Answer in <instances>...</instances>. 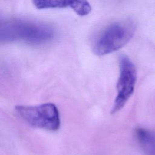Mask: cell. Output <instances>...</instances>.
I'll list each match as a JSON object with an SVG mask.
<instances>
[{
	"label": "cell",
	"mask_w": 155,
	"mask_h": 155,
	"mask_svg": "<svg viewBox=\"0 0 155 155\" xmlns=\"http://www.w3.org/2000/svg\"><path fill=\"white\" fill-rule=\"evenodd\" d=\"M137 80V70L132 61L126 55L119 58V76L116 85L117 96L111 114L120 111L132 96Z\"/></svg>",
	"instance_id": "4"
},
{
	"label": "cell",
	"mask_w": 155,
	"mask_h": 155,
	"mask_svg": "<svg viewBox=\"0 0 155 155\" xmlns=\"http://www.w3.org/2000/svg\"><path fill=\"white\" fill-rule=\"evenodd\" d=\"M15 110L25 122L33 127L50 131H55L59 128V111L53 103L35 106L17 105Z\"/></svg>",
	"instance_id": "3"
},
{
	"label": "cell",
	"mask_w": 155,
	"mask_h": 155,
	"mask_svg": "<svg viewBox=\"0 0 155 155\" xmlns=\"http://www.w3.org/2000/svg\"><path fill=\"white\" fill-rule=\"evenodd\" d=\"M38 9L70 8L81 16L88 15L91 7L88 0H31Z\"/></svg>",
	"instance_id": "5"
},
{
	"label": "cell",
	"mask_w": 155,
	"mask_h": 155,
	"mask_svg": "<svg viewBox=\"0 0 155 155\" xmlns=\"http://www.w3.org/2000/svg\"><path fill=\"white\" fill-rule=\"evenodd\" d=\"M54 35V30L51 26L39 22L19 18L1 20V42H21L41 44L51 41Z\"/></svg>",
	"instance_id": "1"
},
{
	"label": "cell",
	"mask_w": 155,
	"mask_h": 155,
	"mask_svg": "<svg viewBox=\"0 0 155 155\" xmlns=\"http://www.w3.org/2000/svg\"><path fill=\"white\" fill-rule=\"evenodd\" d=\"M135 134L139 143L148 155H155V134L143 128H137Z\"/></svg>",
	"instance_id": "6"
},
{
	"label": "cell",
	"mask_w": 155,
	"mask_h": 155,
	"mask_svg": "<svg viewBox=\"0 0 155 155\" xmlns=\"http://www.w3.org/2000/svg\"><path fill=\"white\" fill-rule=\"evenodd\" d=\"M136 27L130 20L113 22L106 27L93 44V53L99 56L113 53L126 45L134 35Z\"/></svg>",
	"instance_id": "2"
}]
</instances>
